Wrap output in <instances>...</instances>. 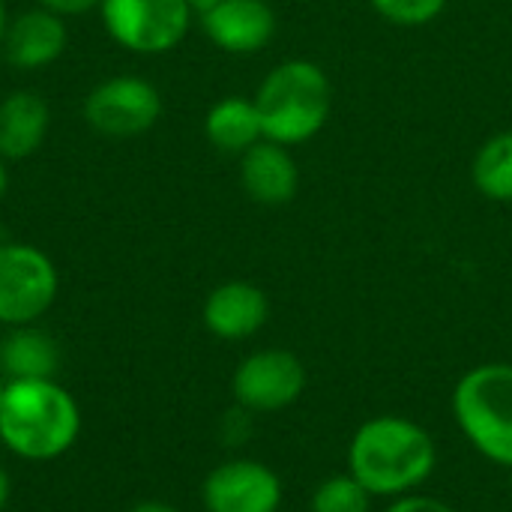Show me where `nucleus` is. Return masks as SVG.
Returning <instances> with one entry per match:
<instances>
[{
    "mask_svg": "<svg viewBox=\"0 0 512 512\" xmlns=\"http://www.w3.org/2000/svg\"><path fill=\"white\" fill-rule=\"evenodd\" d=\"M81 408L54 378L6 381L0 399V444L24 462H51L75 447Z\"/></svg>",
    "mask_w": 512,
    "mask_h": 512,
    "instance_id": "f03ea898",
    "label": "nucleus"
},
{
    "mask_svg": "<svg viewBox=\"0 0 512 512\" xmlns=\"http://www.w3.org/2000/svg\"><path fill=\"white\" fill-rule=\"evenodd\" d=\"M240 183L252 201L279 207L294 201L300 189V168L285 144L264 138L240 156Z\"/></svg>",
    "mask_w": 512,
    "mask_h": 512,
    "instance_id": "f8f14e48",
    "label": "nucleus"
},
{
    "mask_svg": "<svg viewBox=\"0 0 512 512\" xmlns=\"http://www.w3.org/2000/svg\"><path fill=\"white\" fill-rule=\"evenodd\" d=\"M9 495H12V480H9V474L0 468V510L9 504Z\"/></svg>",
    "mask_w": 512,
    "mask_h": 512,
    "instance_id": "5701e85b",
    "label": "nucleus"
},
{
    "mask_svg": "<svg viewBox=\"0 0 512 512\" xmlns=\"http://www.w3.org/2000/svg\"><path fill=\"white\" fill-rule=\"evenodd\" d=\"M204 135L219 153L243 156L249 147L264 141V126L255 99H243V96L219 99L204 117Z\"/></svg>",
    "mask_w": 512,
    "mask_h": 512,
    "instance_id": "2eb2a0df",
    "label": "nucleus"
},
{
    "mask_svg": "<svg viewBox=\"0 0 512 512\" xmlns=\"http://www.w3.org/2000/svg\"><path fill=\"white\" fill-rule=\"evenodd\" d=\"M267 318H270L267 294L246 279H231L216 285L201 309L204 327L222 342H243L255 336L267 324Z\"/></svg>",
    "mask_w": 512,
    "mask_h": 512,
    "instance_id": "9b49d317",
    "label": "nucleus"
},
{
    "mask_svg": "<svg viewBox=\"0 0 512 512\" xmlns=\"http://www.w3.org/2000/svg\"><path fill=\"white\" fill-rule=\"evenodd\" d=\"M306 390V366L294 351L264 348L240 360L231 393L246 414H276L291 408Z\"/></svg>",
    "mask_w": 512,
    "mask_h": 512,
    "instance_id": "0eeeda50",
    "label": "nucleus"
},
{
    "mask_svg": "<svg viewBox=\"0 0 512 512\" xmlns=\"http://www.w3.org/2000/svg\"><path fill=\"white\" fill-rule=\"evenodd\" d=\"M84 120L108 138H135L162 117V93L138 75H114L84 96Z\"/></svg>",
    "mask_w": 512,
    "mask_h": 512,
    "instance_id": "6e6552de",
    "label": "nucleus"
},
{
    "mask_svg": "<svg viewBox=\"0 0 512 512\" xmlns=\"http://www.w3.org/2000/svg\"><path fill=\"white\" fill-rule=\"evenodd\" d=\"M453 420L489 462L512 468V363H480L453 387Z\"/></svg>",
    "mask_w": 512,
    "mask_h": 512,
    "instance_id": "20e7f679",
    "label": "nucleus"
},
{
    "mask_svg": "<svg viewBox=\"0 0 512 512\" xmlns=\"http://www.w3.org/2000/svg\"><path fill=\"white\" fill-rule=\"evenodd\" d=\"M3 393H6V378H3V372H0V399H3Z\"/></svg>",
    "mask_w": 512,
    "mask_h": 512,
    "instance_id": "bb28decb",
    "label": "nucleus"
},
{
    "mask_svg": "<svg viewBox=\"0 0 512 512\" xmlns=\"http://www.w3.org/2000/svg\"><path fill=\"white\" fill-rule=\"evenodd\" d=\"M381 18L399 27H423L432 24L444 9L447 0H369Z\"/></svg>",
    "mask_w": 512,
    "mask_h": 512,
    "instance_id": "6ab92c4d",
    "label": "nucleus"
},
{
    "mask_svg": "<svg viewBox=\"0 0 512 512\" xmlns=\"http://www.w3.org/2000/svg\"><path fill=\"white\" fill-rule=\"evenodd\" d=\"M330 105V78L312 60H285L273 66L255 93L264 138L285 147L315 138L327 126Z\"/></svg>",
    "mask_w": 512,
    "mask_h": 512,
    "instance_id": "7ed1b4c3",
    "label": "nucleus"
},
{
    "mask_svg": "<svg viewBox=\"0 0 512 512\" xmlns=\"http://www.w3.org/2000/svg\"><path fill=\"white\" fill-rule=\"evenodd\" d=\"M42 9H48V12H54V15H60V18H72V15H84V12H90V9H99V3L102 0H36Z\"/></svg>",
    "mask_w": 512,
    "mask_h": 512,
    "instance_id": "412c9836",
    "label": "nucleus"
},
{
    "mask_svg": "<svg viewBox=\"0 0 512 512\" xmlns=\"http://www.w3.org/2000/svg\"><path fill=\"white\" fill-rule=\"evenodd\" d=\"M285 498L279 474L258 459H228L201 486L207 512H279Z\"/></svg>",
    "mask_w": 512,
    "mask_h": 512,
    "instance_id": "1a4fd4ad",
    "label": "nucleus"
},
{
    "mask_svg": "<svg viewBox=\"0 0 512 512\" xmlns=\"http://www.w3.org/2000/svg\"><path fill=\"white\" fill-rule=\"evenodd\" d=\"M207 39L228 54H255L276 36V12L267 0H219L201 12Z\"/></svg>",
    "mask_w": 512,
    "mask_h": 512,
    "instance_id": "9d476101",
    "label": "nucleus"
},
{
    "mask_svg": "<svg viewBox=\"0 0 512 512\" xmlns=\"http://www.w3.org/2000/svg\"><path fill=\"white\" fill-rule=\"evenodd\" d=\"M54 261L30 243H0V324H36L57 300Z\"/></svg>",
    "mask_w": 512,
    "mask_h": 512,
    "instance_id": "423d86ee",
    "label": "nucleus"
},
{
    "mask_svg": "<svg viewBox=\"0 0 512 512\" xmlns=\"http://www.w3.org/2000/svg\"><path fill=\"white\" fill-rule=\"evenodd\" d=\"M438 468V444L411 417L381 414L357 426L348 444V474L372 498H405L420 492Z\"/></svg>",
    "mask_w": 512,
    "mask_h": 512,
    "instance_id": "f257e3e1",
    "label": "nucleus"
},
{
    "mask_svg": "<svg viewBox=\"0 0 512 512\" xmlns=\"http://www.w3.org/2000/svg\"><path fill=\"white\" fill-rule=\"evenodd\" d=\"M0 243H3V228H0Z\"/></svg>",
    "mask_w": 512,
    "mask_h": 512,
    "instance_id": "cd10ccee",
    "label": "nucleus"
},
{
    "mask_svg": "<svg viewBox=\"0 0 512 512\" xmlns=\"http://www.w3.org/2000/svg\"><path fill=\"white\" fill-rule=\"evenodd\" d=\"M6 186H9V174H6V159L0 156V198L6 195Z\"/></svg>",
    "mask_w": 512,
    "mask_h": 512,
    "instance_id": "393cba45",
    "label": "nucleus"
},
{
    "mask_svg": "<svg viewBox=\"0 0 512 512\" xmlns=\"http://www.w3.org/2000/svg\"><path fill=\"white\" fill-rule=\"evenodd\" d=\"M48 102L33 90H12L0 102V156L27 159L48 135Z\"/></svg>",
    "mask_w": 512,
    "mask_h": 512,
    "instance_id": "4468645a",
    "label": "nucleus"
},
{
    "mask_svg": "<svg viewBox=\"0 0 512 512\" xmlns=\"http://www.w3.org/2000/svg\"><path fill=\"white\" fill-rule=\"evenodd\" d=\"M372 495L351 474H333L315 486L309 498L312 512H372Z\"/></svg>",
    "mask_w": 512,
    "mask_h": 512,
    "instance_id": "a211bd4d",
    "label": "nucleus"
},
{
    "mask_svg": "<svg viewBox=\"0 0 512 512\" xmlns=\"http://www.w3.org/2000/svg\"><path fill=\"white\" fill-rule=\"evenodd\" d=\"M471 177L474 186L483 198L498 201V204H510L512 201V129L510 132H498L489 141H483V147L474 156L471 165Z\"/></svg>",
    "mask_w": 512,
    "mask_h": 512,
    "instance_id": "f3484780",
    "label": "nucleus"
},
{
    "mask_svg": "<svg viewBox=\"0 0 512 512\" xmlns=\"http://www.w3.org/2000/svg\"><path fill=\"white\" fill-rule=\"evenodd\" d=\"M6 27H9V15H6V3L0 0V45H3V36H6Z\"/></svg>",
    "mask_w": 512,
    "mask_h": 512,
    "instance_id": "b1692460",
    "label": "nucleus"
},
{
    "mask_svg": "<svg viewBox=\"0 0 512 512\" xmlns=\"http://www.w3.org/2000/svg\"><path fill=\"white\" fill-rule=\"evenodd\" d=\"M60 366V348L57 342L33 327H9V333L0 342V372L6 375V381H18V378H54Z\"/></svg>",
    "mask_w": 512,
    "mask_h": 512,
    "instance_id": "dca6fc26",
    "label": "nucleus"
},
{
    "mask_svg": "<svg viewBox=\"0 0 512 512\" xmlns=\"http://www.w3.org/2000/svg\"><path fill=\"white\" fill-rule=\"evenodd\" d=\"M189 0H102L99 15L108 36L132 54H165L177 48L192 24Z\"/></svg>",
    "mask_w": 512,
    "mask_h": 512,
    "instance_id": "39448f33",
    "label": "nucleus"
},
{
    "mask_svg": "<svg viewBox=\"0 0 512 512\" xmlns=\"http://www.w3.org/2000/svg\"><path fill=\"white\" fill-rule=\"evenodd\" d=\"M384 512H459L456 507H450L447 501H441V498H432V495H420V492H414V495H405V498H396L390 507Z\"/></svg>",
    "mask_w": 512,
    "mask_h": 512,
    "instance_id": "aec40b11",
    "label": "nucleus"
},
{
    "mask_svg": "<svg viewBox=\"0 0 512 512\" xmlns=\"http://www.w3.org/2000/svg\"><path fill=\"white\" fill-rule=\"evenodd\" d=\"M66 42H69L66 21L39 6L9 18L3 51L15 69H45L66 51Z\"/></svg>",
    "mask_w": 512,
    "mask_h": 512,
    "instance_id": "ddd939ff",
    "label": "nucleus"
},
{
    "mask_svg": "<svg viewBox=\"0 0 512 512\" xmlns=\"http://www.w3.org/2000/svg\"><path fill=\"white\" fill-rule=\"evenodd\" d=\"M189 3H192L195 12H204V9H210L213 3H219V0H189Z\"/></svg>",
    "mask_w": 512,
    "mask_h": 512,
    "instance_id": "a878e982",
    "label": "nucleus"
},
{
    "mask_svg": "<svg viewBox=\"0 0 512 512\" xmlns=\"http://www.w3.org/2000/svg\"><path fill=\"white\" fill-rule=\"evenodd\" d=\"M129 512H180L177 507H171V504H165V501H141V504H135Z\"/></svg>",
    "mask_w": 512,
    "mask_h": 512,
    "instance_id": "4be33fe9",
    "label": "nucleus"
}]
</instances>
